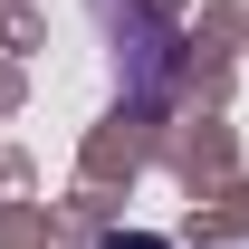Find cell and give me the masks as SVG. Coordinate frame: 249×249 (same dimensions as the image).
Here are the masks:
<instances>
[{
	"instance_id": "1",
	"label": "cell",
	"mask_w": 249,
	"mask_h": 249,
	"mask_svg": "<svg viewBox=\"0 0 249 249\" xmlns=\"http://www.w3.org/2000/svg\"><path fill=\"white\" fill-rule=\"evenodd\" d=\"M106 249H173V240H154V230H115Z\"/></svg>"
}]
</instances>
